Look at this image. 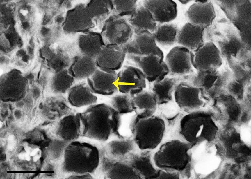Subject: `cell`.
Masks as SVG:
<instances>
[{
  "instance_id": "d4e9b609",
  "label": "cell",
  "mask_w": 251,
  "mask_h": 179,
  "mask_svg": "<svg viewBox=\"0 0 251 179\" xmlns=\"http://www.w3.org/2000/svg\"><path fill=\"white\" fill-rule=\"evenodd\" d=\"M113 1V14L114 15H131L134 12L136 8L137 1Z\"/></svg>"
},
{
  "instance_id": "2e32d148",
  "label": "cell",
  "mask_w": 251,
  "mask_h": 179,
  "mask_svg": "<svg viewBox=\"0 0 251 179\" xmlns=\"http://www.w3.org/2000/svg\"><path fill=\"white\" fill-rule=\"evenodd\" d=\"M204 28L199 26L186 23L179 29L177 42L190 51L197 50L204 43L203 35Z\"/></svg>"
},
{
  "instance_id": "3957f363",
  "label": "cell",
  "mask_w": 251,
  "mask_h": 179,
  "mask_svg": "<svg viewBox=\"0 0 251 179\" xmlns=\"http://www.w3.org/2000/svg\"><path fill=\"white\" fill-rule=\"evenodd\" d=\"M135 141L141 149L155 148L161 142L165 130V123L154 116L140 118L135 115L131 122Z\"/></svg>"
},
{
  "instance_id": "9c48e42d",
  "label": "cell",
  "mask_w": 251,
  "mask_h": 179,
  "mask_svg": "<svg viewBox=\"0 0 251 179\" xmlns=\"http://www.w3.org/2000/svg\"><path fill=\"white\" fill-rule=\"evenodd\" d=\"M192 65L199 72L220 66L222 63L220 51L212 42L204 43L195 51H190Z\"/></svg>"
},
{
  "instance_id": "ac0fdd59",
  "label": "cell",
  "mask_w": 251,
  "mask_h": 179,
  "mask_svg": "<svg viewBox=\"0 0 251 179\" xmlns=\"http://www.w3.org/2000/svg\"><path fill=\"white\" fill-rule=\"evenodd\" d=\"M186 78L165 77L162 80L150 83V91L156 95L158 105L167 103L173 99L174 93L178 84Z\"/></svg>"
},
{
  "instance_id": "7402d4cb",
  "label": "cell",
  "mask_w": 251,
  "mask_h": 179,
  "mask_svg": "<svg viewBox=\"0 0 251 179\" xmlns=\"http://www.w3.org/2000/svg\"><path fill=\"white\" fill-rule=\"evenodd\" d=\"M157 29L153 34L156 44L162 47L171 46L177 42V26L172 23H157Z\"/></svg>"
},
{
  "instance_id": "7a4b0ae2",
  "label": "cell",
  "mask_w": 251,
  "mask_h": 179,
  "mask_svg": "<svg viewBox=\"0 0 251 179\" xmlns=\"http://www.w3.org/2000/svg\"><path fill=\"white\" fill-rule=\"evenodd\" d=\"M99 161L97 148L90 144L74 141L67 148V167L70 172L79 174L92 173Z\"/></svg>"
},
{
  "instance_id": "d6986e66",
  "label": "cell",
  "mask_w": 251,
  "mask_h": 179,
  "mask_svg": "<svg viewBox=\"0 0 251 179\" xmlns=\"http://www.w3.org/2000/svg\"><path fill=\"white\" fill-rule=\"evenodd\" d=\"M67 100L70 105L79 108L96 104L97 97L92 93L87 82H82L73 85L70 89Z\"/></svg>"
},
{
  "instance_id": "d6a6232c",
  "label": "cell",
  "mask_w": 251,
  "mask_h": 179,
  "mask_svg": "<svg viewBox=\"0 0 251 179\" xmlns=\"http://www.w3.org/2000/svg\"><path fill=\"white\" fill-rule=\"evenodd\" d=\"M30 159L31 158L30 154L26 152L25 153V159L28 161H29Z\"/></svg>"
},
{
  "instance_id": "30bf717a",
  "label": "cell",
  "mask_w": 251,
  "mask_h": 179,
  "mask_svg": "<svg viewBox=\"0 0 251 179\" xmlns=\"http://www.w3.org/2000/svg\"><path fill=\"white\" fill-rule=\"evenodd\" d=\"M116 84L118 91L129 94L142 90L146 87V79L138 68L125 65L117 73Z\"/></svg>"
},
{
  "instance_id": "8992f818",
  "label": "cell",
  "mask_w": 251,
  "mask_h": 179,
  "mask_svg": "<svg viewBox=\"0 0 251 179\" xmlns=\"http://www.w3.org/2000/svg\"><path fill=\"white\" fill-rule=\"evenodd\" d=\"M131 15L112 16L103 33L105 44H115L123 48L130 41L134 34L129 21Z\"/></svg>"
},
{
  "instance_id": "ffe728a7",
  "label": "cell",
  "mask_w": 251,
  "mask_h": 179,
  "mask_svg": "<svg viewBox=\"0 0 251 179\" xmlns=\"http://www.w3.org/2000/svg\"><path fill=\"white\" fill-rule=\"evenodd\" d=\"M110 53H106L97 56L95 59L97 67L116 71L120 69L125 58L123 48L117 45L110 48Z\"/></svg>"
},
{
  "instance_id": "4dcf8cb0",
  "label": "cell",
  "mask_w": 251,
  "mask_h": 179,
  "mask_svg": "<svg viewBox=\"0 0 251 179\" xmlns=\"http://www.w3.org/2000/svg\"><path fill=\"white\" fill-rule=\"evenodd\" d=\"M41 157V154L39 153V154L35 155L33 157V160L35 162L37 161Z\"/></svg>"
},
{
  "instance_id": "4fadbf2b",
  "label": "cell",
  "mask_w": 251,
  "mask_h": 179,
  "mask_svg": "<svg viewBox=\"0 0 251 179\" xmlns=\"http://www.w3.org/2000/svg\"><path fill=\"white\" fill-rule=\"evenodd\" d=\"M195 1L185 12V16L188 22L204 29L212 24L216 17L214 7L207 0Z\"/></svg>"
},
{
  "instance_id": "836d02e7",
  "label": "cell",
  "mask_w": 251,
  "mask_h": 179,
  "mask_svg": "<svg viewBox=\"0 0 251 179\" xmlns=\"http://www.w3.org/2000/svg\"><path fill=\"white\" fill-rule=\"evenodd\" d=\"M3 126V124L1 122L0 125V128H1V127H2Z\"/></svg>"
},
{
  "instance_id": "cb8c5ba5",
  "label": "cell",
  "mask_w": 251,
  "mask_h": 179,
  "mask_svg": "<svg viewBox=\"0 0 251 179\" xmlns=\"http://www.w3.org/2000/svg\"><path fill=\"white\" fill-rule=\"evenodd\" d=\"M110 104V105L121 115L134 111L129 94L121 93L115 95L111 98Z\"/></svg>"
},
{
  "instance_id": "1f68e13d",
  "label": "cell",
  "mask_w": 251,
  "mask_h": 179,
  "mask_svg": "<svg viewBox=\"0 0 251 179\" xmlns=\"http://www.w3.org/2000/svg\"><path fill=\"white\" fill-rule=\"evenodd\" d=\"M24 147L25 150L27 153L30 154L32 151L30 147L28 146H24Z\"/></svg>"
},
{
  "instance_id": "f1b7e54d",
  "label": "cell",
  "mask_w": 251,
  "mask_h": 179,
  "mask_svg": "<svg viewBox=\"0 0 251 179\" xmlns=\"http://www.w3.org/2000/svg\"><path fill=\"white\" fill-rule=\"evenodd\" d=\"M19 12L23 15L26 16L27 15L28 11L27 10L21 9L20 10Z\"/></svg>"
},
{
  "instance_id": "9a60e30c",
  "label": "cell",
  "mask_w": 251,
  "mask_h": 179,
  "mask_svg": "<svg viewBox=\"0 0 251 179\" xmlns=\"http://www.w3.org/2000/svg\"><path fill=\"white\" fill-rule=\"evenodd\" d=\"M142 2L157 23L170 22L177 16V5L172 0H148L143 1Z\"/></svg>"
},
{
  "instance_id": "44dd1931",
  "label": "cell",
  "mask_w": 251,
  "mask_h": 179,
  "mask_svg": "<svg viewBox=\"0 0 251 179\" xmlns=\"http://www.w3.org/2000/svg\"><path fill=\"white\" fill-rule=\"evenodd\" d=\"M97 68L95 59L81 58L74 60L67 70L75 80H81L87 79Z\"/></svg>"
},
{
  "instance_id": "7c38bea8",
  "label": "cell",
  "mask_w": 251,
  "mask_h": 179,
  "mask_svg": "<svg viewBox=\"0 0 251 179\" xmlns=\"http://www.w3.org/2000/svg\"><path fill=\"white\" fill-rule=\"evenodd\" d=\"M200 89L185 80L177 86L174 93L175 101L179 107L184 111H191L200 107L203 102L200 97Z\"/></svg>"
},
{
  "instance_id": "4316f807",
  "label": "cell",
  "mask_w": 251,
  "mask_h": 179,
  "mask_svg": "<svg viewBox=\"0 0 251 179\" xmlns=\"http://www.w3.org/2000/svg\"><path fill=\"white\" fill-rule=\"evenodd\" d=\"M40 150L39 148H36L32 150L30 153V155L31 156H34L36 155L37 152Z\"/></svg>"
},
{
  "instance_id": "603a6c76",
  "label": "cell",
  "mask_w": 251,
  "mask_h": 179,
  "mask_svg": "<svg viewBox=\"0 0 251 179\" xmlns=\"http://www.w3.org/2000/svg\"><path fill=\"white\" fill-rule=\"evenodd\" d=\"M75 80L65 69L55 73L51 78V88L56 94L64 93L73 85Z\"/></svg>"
},
{
  "instance_id": "83f0119b",
  "label": "cell",
  "mask_w": 251,
  "mask_h": 179,
  "mask_svg": "<svg viewBox=\"0 0 251 179\" xmlns=\"http://www.w3.org/2000/svg\"><path fill=\"white\" fill-rule=\"evenodd\" d=\"M58 46V44L56 43L51 44L49 46V48L51 49H56Z\"/></svg>"
},
{
  "instance_id": "52a82bcc",
  "label": "cell",
  "mask_w": 251,
  "mask_h": 179,
  "mask_svg": "<svg viewBox=\"0 0 251 179\" xmlns=\"http://www.w3.org/2000/svg\"><path fill=\"white\" fill-rule=\"evenodd\" d=\"M123 49L126 55L143 57L157 55L164 57L163 52L156 43L154 35L148 32L134 33Z\"/></svg>"
},
{
  "instance_id": "5b68a950",
  "label": "cell",
  "mask_w": 251,
  "mask_h": 179,
  "mask_svg": "<svg viewBox=\"0 0 251 179\" xmlns=\"http://www.w3.org/2000/svg\"><path fill=\"white\" fill-rule=\"evenodd\" d=\"M183 143L173 140L163 145L154 154V160L159 168L177 171L183 169L186 161Z\"/></svg>"
},
{
  "instance_id": "e0dca14e",
  "label": "cell",
  "mask_w": 251,
  "mask_h": 179,
  "mask_svg": "<svg viewBox=\"0 0 251 179\" xmlns=\"http://www.w3.org/2000/svg\"><path fill=\"white\" fill-rule=\"evenodd\" d=\"M129 21L135 34L144 32L154 34L157 29L156 23L142 1L137 2L136 10L131 15Z\"/></svg>"
},
{
  "instance_id": "6da1fadb",
  "label": "cell",
  "mask_w": 251,
  "mask_h": 179,
  "mask_svg": "<svg viewBox=\"0 0 251 179\" xmlns=\"http://www.w3.org/2000/svg\"><path fill=\"white\" fill-rule=\"evenodd\" d=\"M80 115L81 135L105 141L112 133L118 134L121 115L110 105H92Z\"/></svg>"
},
{
  "instance_id": "277c9868",
  "label": "cell",
  "mask_w": 251,
  "mask_h": 179,
  "mask_svg": "<svg viewBox=\"0 0 251 179\" xmlns=\"http://www.w3.org/2000/svg\"><path fill=\"white\" fill-rule=\"evenodd\" d=\"M163 58L157 55L143 57L126 55V65L137 67L142 71L149 83L159 81L168 75L169 70Z\"/></svg>"
},
{
  "instance_id": "5bb4252c",
  "label": "cell",
  "mask_w": 251,
  "mask_h": 179,
  "mask_svg": "<svg viewBox=\"0 0 251 179\" xmlns=\"http://www.w3.org/2000/svg\"><path fill=\"white\" fill-rule=\"evenodd\" d=\"M136 115L140 118H146L153 115L158 105L155 95L150 91L144 90L129 94Z\"/></svg>"
},
{
  "instance_id": "8fae6325",
  "label": "cell",
  "mask_w": 251,
  "mask_h": 179,
  "mask_svg": "<svg viewBox=\"0 0 251 179\" xmlns=\"http://www.w3.org/2000/svg\"><path fill=\"white\" fill-rule=\"evenodd\" d=\"M165 62L171 77L188 78L192 72L190 51L183 46L172 48L167 55Z\"/></svg>"
},
{
  "instance_id": "ba28073f",
  "label": "cell",
  "mask_w": 251,
  "mask_h": 179,
  "mask_svg": "<svg viewBox=\"0 0 251 179\" xmlns=\"http://www.w3.org/2000/svg\"><path fill=\"white\" fill-rule=\"evenodd\" d=\"M116 71L97 67L87 79V83L93 94L111 95L118 91L116 84Z\"/></svg>"
},
{
  "instance_id": "484cf974",
  "label": "cell",
  "mask_w": 251,
  "mask_h": 179,
  "mask_svg": "<svg viewBox=\"0 0 251 179\" xmlns=\"http://www.w3.org/2000/svg\"><path fill=\"white\" fill-rule=\"evenodd\" d=\"M112 178H140L132 167L121 164H116L111 171Z\"/></svg>"
},
{
  "instance_id": "f546056e",
  "label": "cell",
  "mask_w": 251,
  "mask_h": 179,
  "mask_svg": "<svg viewBox=\"0 0 251 179\" xmlns=\"http://www.w3.org/2000/svg\"><path fill=\"white\" fill-rule=\"evenodd\" d=\"M18 158L21 160L25 159V153H20L18 155Z\"/></svg>"
}]
</instances>
